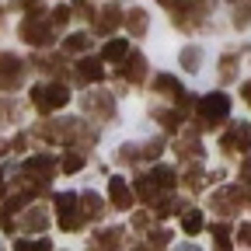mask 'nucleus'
<instances>
[{
	"label": "nucleus",
	"instance_id": "obj_1",
	"mask_svg": "<svg viewBox=\"0 0 251 251\" xmlns=\"http://www.w3.org/2000/svg\"><path fill=\"white\" fill-rule=\"evenodd\" d=\"M18 31H21V39L31 42V46H49V42H52V25L42 18V11L28 14V18L18 25Z\"/></svg>",
	"mask_w": 251,
	"mask_h": 251
},
{
	"label": "nucleus",
	"instance_id": "obj_2",
	"mask_svg": "<svg viewBox=\"0 0 251 251\" xmlns=\"http://www.w3.org/2000/svg\"><path fill=\"white\" fill-rule=\"evenodd\" d=\"M31 98H35V108H42V112H56V108L67 105L70 91L63 87V84H39L35 91H31Z\"/></svg>",
	"mask_w": 251,
	"mask_h": 251
},
{
	"label": "nucleus",
	"instance_id": "obj_3",
	"mask_svg": "<svg viewBox=\"0 0 251 251\" xmlns=\"http://www.w3.org/2000/svg\"><path fill=\"white\" fill-rule=\"evenodd\" d=\"M21 77H25V63L11 52H0V87L11 91V87L21 84Z\"/></svg>",
	"mask_w": 251,
	"mask_h": 251
},
{
	"label": "nucleus",
	"instance_id": "obj_4",
	"mask_svg": "<svg viewBox=\"0 0 251 251\" xmlns=\"http://www.w3.org/2000/svg\"><path fill=\"white\" fill-rule=\"evenodd\" d=\"M56 206H59V227H63V230H77L80 220H84V216L77 213V199H74V196H59Z\"/></svg>",
	"mask_w": 251,
	"mask_h": 251
},
{
	"label": "nucleus",
	"instance_id": "obj_5",
	"mask_svg": "<svg viewBox=\"0 0 251 251\" xmlns=\"http://www.w3.org/2000/svg\"><path fill=\"white\" fill-rule=\"evenodd\" d=\"M199 108H202V119H213V122H216V119H227L230 101L224 98V94H209V98H206Z\"/></svg>",
	"mask_w": 251,
	"mask_h": 251
},
{
	"label": "nucleus",
	"instance_id": "obj_6",
	"mask_svg": "<svg viewBox=\"0 0 251 251\" xmlns=\"http://www.w3.org/2000/svg\"><path fill=\"white\" fill-rule=\"evenodd\" d=\"M108 192H112V202H115L119 209H129V206H133V192H129V185H126L122 178H112Z\"/></svg>",
	"mask_w": 251,
	"mask_h": 251
},
{
	"label": "nucleus",
	"instance_id": "obj_7",
	"mask_svg": "<svg viewBox=\"0 0 251 251\" xmlns=\"http://www.w3.org/2000/svg\"><path fill=\"white\" fill-rule=\"evenodd\" d=\"M119 21H122V11H119V7H105V11H98V18H94V28L108 35V31H115Z\"/></svg>",
	"mask_w": 251,
	"mask_h": 251
},
{
	"label": "nucleus",
	"instance_id": "obj_8",
	"mask_svg": "<svg viewBox=\"0 0 251 251\" xmlns=\"http://www.w3.org/2000/svg\"><path fill=\"white\" fill-rule=\"evenodd\" d=\"M143 70H147V59L140 52H133L129 59H126V67H122V77L126 80H143Z\"/></svg>",
	"mask_w": 251,
	"mask_h": 251
},
{
	"label": "nucleus",
	"instance_id": "obj_9",
	"mask_svg": "<svg viewBox=\"0 0 251 251\" xmlns=\"http://www.w3.org/2000/svg\"><path fill=\"white\" fill-rule=\"evenodd\" d=\"M248 143H251V129H248V126L241 122V126H234V133L224 140V150H234V147H241V150H244Z\"/></svg>",
	"mask_w": 251,
	"mask_h": 251
},
{
	"label": "nucleus",
	"instance_id": "obj_10",
	"mask_svg": "<svg viewBox=\"0 0 251 251\" xmlns=\"http://www.w3.org/2000/svg\"><path fill=\"white\" fill-rule=\"evenodd\" d=\"M77 80H98L101 77V59L98 56H91V59H80V67H77Z\"/></svg>",
	"mask_w": 251,
	"mask_h": 251
},
{
	"label": "nucleus",
	"instance_id": "obj_11",
	"mask_svg": "<svg viewBox=\"0 0 251 251\" xmlns=\"http://www.w3.org/2000/svg\"><path fill=\"white\" fill-rule=\"evenodd\" d=\"M126 25H129V31H133V35L140 39L143 35V31H147V11H129V14H126L122 18Z\"/></svg>",
	"mask_w": 251,
	"mask_h": 251
},
{
	"label": "nucleus",
	"instance_id": "obj_12",
	"mask_svg": "<svg viewBox=\"0 0 251 251\" xmlns=\"http://www.w3.org/2000/svg\"><path fill=\"white\" fill-rule=\"evenodd\" d=\"M122 56H129V42H122V39H112L101 49V59H122Z\"/></svg>",
	"mask_w": 251,
	"mask_h": 251
},
{
	"label": "nucleus",
	"instance_id": "obj_13",
	"mask_svg": "<svg viewBox=\"0 0 251 251\" xmlns=\"http://www.w3.org/2000/svg\"><path fill=\"white\" fill-rule=\"evenodd\" d=\"M98 248L119 251V248H122V230H105V234H98Z\"/></svg>",
	"mask_w": 251,
	"mask_h": 251
},
{
	"label": "nucleus",
	"instance_id": "obj_14",
	"mask_svg": "<svg viewBox=\"0 0 251 251\" xmlns=\"http://www.w3.org/2000/svg\"><path fill=\"white\" fill-rule=\"evenodd\" d=\"M181 227H185L188 234H199V230H202V216H199V209H185V213H181Z\"/></svg>",
	"mask_w": 251,
	"mask_h": 251
},
{
	"label": "nucleus",
	"instance_id": "obj_15",
	"mask_svg": "<svg viewBox=\"0 0 251 251\" xmlns=\"http://www.w3.org/2000/svg\"><path fill=\"white\" fill-rule=\"evenodd\" d=\"M87 49H91V35H84V31L67 39V52H87Z\"/></svg>",
	"mask_w": 251,
	"mask_h": 251
},
{
	"label": "nucleus",
	"instance_id": "obj_16",
	"mask_svg": "<svg viewBox=\"0 0 251 251\" xmlns=\"http://www.w3.org/2000/svg\"><path fill=\"white\" fill-rule=\"evenodd\" d=\"M199 63H202V52L199 49H185L181 52V67H188V74H199Z\"/></svg>",
	"mask_w": 251,
	"mask_h": 251
},
{
	"label": "nucleus",
	"instance_id": "obj_17",
	"mask_svg": "<svg viewBox=\"0 0 251 251\" xmlns=\"http://www.w3.org/2000/svg\"><path fill=\"white\" fill-rule=\"evenodd\" d=\"M213 237H216V248L220 251H230V227L227 224H216L213 227Z\"/></svg>",
	"mask_w": 251,
	"mask_h": 251
},
{
	"label": "nucleus",
	"instance_id": "obj_18",
	"mask_svg": "<svg viewBox=\"0 0 251 251\" xmlns=\"http://www.w3.org/2000/svg\"><path fill=\"white\" fill-rule=\"evenodd\" d=\"M77 202H80V206H87V209H84L87 216H101V199H98V196H94V192H87V196H80Z\"/></svg>",
	"mask_w": 251,
	"mask_h": 251
},
{
	"label": "nucleus",
	"instance_id": "obj_19",
	"mask_svg": "<svg viewBox=\"0 0 251 251\" xmlns=\"http://www.w3.org/2000/svg\"><path fill=\"white\" fill-rule=\"evenodd\" d=\"M21 227H25V230H42V227H46V213H39V209L28 213V216L21 220Z\"/></svg>",
	"mask_w": 251,
	"mask_h": 251
},
{
	"label": "nucleus",
	"instance_id": "obj_20",
	"mask_svg": "<svg viewBox=\"0 0 251 251\" xmlns=\"http://www.w3.org/2000/svg\"><path fill=\"white\" fill-rule=\"evenodd\" d=\"M14 251H49V241L39 237V241H14Z\"/></svg>",
	"mask_w": 251,
	"mask_h": 251
},
{
	"label": "nucleus",
	"instance_id": "obj_21",
	"mask_svg": "<svg viewBox=\"0 0 251 251\" xmlns=\"http://www.w3.org/2000/svg\"><path fill=\"white\" fill-rule=\"evenodd\" d=\"M171 178H175V175H171V171H168V168H157V171H153V178H150V181H157V185H161V188H171V185H175V181H171Z\"/></svg>",
	"mask_w": 251,
	"mask_h": 251
},
{
	"label": "nucleus",
	"instance_id": "obj_22",
	"mask_svg": "<svg viewBox=\"0 0 251 251\" xmlns=\"http://www.w3.org/2000/svg\"><path fill=\"white\" fill-rule=\"evenodd\" d=\"M67 21H70V7H56V11H52V21H49V25H67Z\"/></svg>",
	"mask_w": 251,
	"mask_h": 251
},
{
	"label": "nucleus",
	"instance_id": "obj_23",
	"mask_svg": "<svg viewBox=\"0 0 251 251\" xmlns=\"http://www.w3.org/2000/svg\"><path fill=\"white\" fill-rule=\"evenodd\" d=\"M248 21H251V4H248V7H237V14H234V25H237V28L248 25Z\"/></svg>",
	"mask_w": 251,
	"mask_h": 251
},
{
	"label": "nucleus",
	"instance_id": "obj_24",
	"mask_svg": "<svg viewBox=\"0 0 251 251\" xmlns=\"http://www.w3.org/2000/svg\"><path fill=\"white\" fill-rule=\"evenodd\" d=\"M63 168H67V171H77V168H84V157H80V153H70Z\"/></svg>",
	"mask_w": 251,
	"mask_h": 251
},
{
	"label": "nucleus",
	"instance_id": "obj_25",
	"mask_svg": "<svg viewBox=\"0 0 251 251\" xmlns=\"http://www.w3.org/2000/svg\"><path fill=\"white\" fill-rule=\"evenodd\" d=\"M237 241H241V244H248V248H251V224H244V227H241V230H237Z\"/></svg>",
	"mask_w": 251,
	"mask_h": 251
},
{
	"label": "nucleus",
	"instance_id": "obj_26",
	"mask_svg": "<svg viewBox=\"0 0 251 251\" xmlns=\"http://www.w3.org/2000/svg\"><path fill=\"white\" fill-rule=\"evenodd\" d=\"M241 94H244V101H248V105H251V80H248V84H244V87H241Z\"/></svg>",
	"mask_w": 251,
	"mask_h": 251
},
{
	"label": "nucleus",
	"instance_id": "obj_27",
	"mask_svg": "<svg viewBox=\"0 0 251 251\" xmlns=\"http://www.w3.org/2000/svg\"><path fill=\"white\" fill-rule=\"evenodd\" d=\"M175 251H199L196 244H181V248H175Z\"/></svg>",
	"mask_w": 251,
	"mask_h": 251
}]
</instances>
